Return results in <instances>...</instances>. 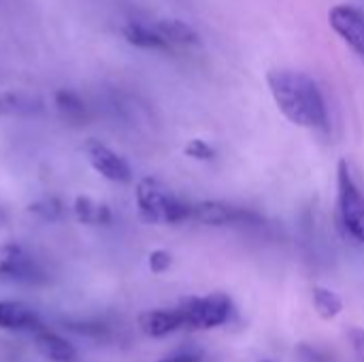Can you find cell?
<instances>
[{
  "instance_id": "cell-1",
  "label": "cell",
  "mask_w": 364,
  "mask_h": 362,
  "mask_svg": "<svg viewBox=\"0 0 364 362\" xmlns=\"http://www.w3.org/2000/svg\"><path fill=\"white\" fill-rule=\"evenodd\" d=\"M269 90L279 111L296 126L324 130L328 126V111L318 83L292 68H275L267 75Z\"/></svg>"
},
{
  "instance_id": "cell-2",
  "label": "cell",
  "mask_w": 364,
  "mask_h": 362,
  "mask_svg": "<svg viewBox=\"0 0 364 362\" xmlns=\"http://www.w3.org/2000/svg\"><path fill=\"white\" fill-rule=\"evenodd\" d=\"M139 213L149 224H181L190 220V205L177 198L171 188L154 177H145L134 190Z\"/></svg>"
},
{
  "instance_id": "cell-3",
  "label": "cell",
  "mask_w": 364,
  "mask_h": 362,
  "mask_svg": "<svg viewBox=\"0 0 364 362\" xmlns=\"http://www.w3.org/2000/svg\"><path fill=\"white\" fill-rule=\"evenodd\" d=\"M337 205L343 228L358 243H364V196L346 160H341L337 169Z\"/></svg>"
},
{
  "instance_id": "cell-4",
  "label": "cell",
  "mask_w": 364,
  "mask_h": 362,
  "mask_svg": "<svg viewBox=\"0 0 364 362\" xmlns=\"http://www.w3.org/2000/svg\"><path fill=\"white\" fill-rule=\"evenodd\" d=\"M230 309H232L230 299L222 292L188 299L177 307L183 329H194V331H209L224 324L230 318Z\"/></svg>"
},
{
  "instance_id": "cell-5",
  "label": "cell",
  "mask_w": 364,
  "mask_h": 362,
  "mask_svg": "<svg viewBox=\"0 0 364 362\" xmlns=\"http://www.w3.org/2000/svg\"><path fill=\"white\" fill-rule=\"evenodd\" d=\"M0 282L38 286L47 282V275L41 269V265L34 260V256H30L21 245L2 243L0 245Z\"/></svg>"
},
{
  "instance_id": "cell-6",
  "label": "cell",
  "mask_w": 364,
  "mask_h": 362,
  "mask_svg": "<svg viewBox=\"0 0 364 362\" xmlns=\"http://www.w3.org/2000/svg\"><path fill=\"white\" fill-rule=\"evenodd\" d=\"M83 151L87 156V162L100 177H105L113 183H128L132 179L128 162L119 154H115L111 147H107L105 143H100L96 139H87L83 145Z\"/></svg>"
},
{
  "instance_id": "cell-7",
  "label": "cell",
  "mask_w": 364,
  "mask_h": 362,
  "mask_svg": "<svg viewBox=\"0 0 364 362\" xmlns=\"http://www.w3.org/2000/svg\"><path fill=\"white\" fill-rule=\"evenodd\" d=\"M331 26L333 30L364 58V11L352 4H339L331 9Z\"/></svg>"
},
{
  "instance_id": "cell-8",
  "label": "cell",
  "mask_w": 364,
  "mask_h": 362,
  "mask_svg": "<svg viewBox=\"0 0 364 362\" xmlns=\"http://www.w3.org/2000/svg\"><path fill=\"white\" fill-rule=\"evenodd\" d=\"M254 215L250 211H243L235 205L220 203V201H205L190 205V220L200 222L205 226H228V224H241L252 220Z\"/></svg>"
},
{
  "instance_id": "cell-9",
  "label": "cell",
  "mask_w": 364,
  "mask_h": 362,
  "mask_svg": "<svg viewBox=\"0 0 364 362\" xmlns=\"http://www.w3.org/2000/svg\"><path fill=\"white\" fill-rule=\"evenodd\" d=\"M0 331L9 333H38L41 318L34 307L21 301H0Z\"/></svg>"
},
{
  "instance_id": "cell-10",
  "label": "cell",
  "mask_w": 364,
  "mask_h": 362,
  "mask_svg": "<svg viewBox=\"0 0 364 362\" xmlns=\"http://www.w3.org/2000/svg\"><path fill=\"white\" fill-rule=\"evenodd\" d=\"M139 329L147 337L160 339V337L173 335L179 329H183V322H181L177 307L175 309H151V312H145L139 316Z\"/></svg>"
},
{
  "instance_id": "cell-11",
  "label": "cell",
  "mask_w": 364,
  "mask_h": 362,
  "mask_svg": "<svg viewBox=\"0 0 364 362\" xmlns=\"http://www.w3.org/2000/svg\"><path fill=\"white\" fill-rule=\"evenodd\" d=\"M34 348L49 362H77L79 358L73 344H68L58 333H49V331L34 333Z\"/></svg>"
},
{
  "instance_id": "cell-12",
  "label": "cell",
  "mask_w": 364,
  "mask_h": 362,
  "mask_svg": "<svg viewBox=\"0 0 364 362\" xmlns=\"http://www.w3.org/2000/svg\"><path fill=\"white\" fill-rule=\"evenodd\" d=\"M45 109L43 100L28 92H0V117H30Z\"/></svg>"
},
{
  "instance_id": "cell-13",
  "label": "cell",
  "mask_w": 364,
  "mask_h": 362,
  "mask_svg": "<svg viewBox=\"0 0 364 362\" xmlns=\"http://www.w3.org/2000/svg\"><path fill=\"white\" fill-rule=\"evenodd\" d=\"M154 26H156L158 34L164 38V43L168 45V49L171 47H194L200 43L196 30L179 19H160Z\"/></svg>"
},
{
  "instance_id": "cell-14",
  "label": "cell",
  "mask_w": 364,
  "mask_h": 362,
  "mask_svg": "<svg viewBox=\"0 0 364 362\" xmlns=\"http://www.w3.org/2000/svg\"><path fill=\"white\" fill-rule=\"evenodd\" d=\"M55 109L60 113V117L70 124V126H81L87 122V107L83 102V98L73 92V90H60L55 92Z\"/></svg>"
},
{
  "instance_id": "cell-15",
  "label": "cell",
  "mask_w": 364,
  "mask_h": 362,
  "mask_svg": "<svg viewBox=\"0 0 364 362\" xmlns=\"http://www.w3.org/2000/svg\"><path fill=\"white\" fill-rule=\"evenodd\" d=\"M124 36L130 45L141 47V49H168L164 38L158 34L154 23H143V21H130L124 26Z\"/></svg>"
},
{
  "instance_id": "cell-16",
  "label": "cell",
  "mask_w": 364,
  "mask_h": 362,
  "mask_svg": "<svg viewBox=\"0 0 364 362\" xmlns=\"http://www.w3.org/2000/svg\"><path fill=\"white\" fill-rule=\"evenodd\" d=\"M73 211H75L77 220L87 226H100V224L111 222V209L105 203L94 201L92 196H77Z\"/></svg>"
},
{
  "instance_id": "cell-17",
  "label": "cell",
  "mask_w": 364,
  "mask_h": 362,
  "mask_svg": "<svg viewBox=\"0 0 364 362\" xmlns=\"http://www.w3.org/2000/svg\"><path fill=\"white\" fill-rule=\"evenodd\" d=\"M314 305H316V312L320 314V318H324V320L339 316L343 309L341 299L328 288H314Z\"/></svg>"
},
{
  "instance_id": "cell-18",
  "label": "cell",
  "mask_w": 364,
  "mask_h": 362,
  "mask_svg": "<svg viewBox=\"0 0 364 362\" xmlns=\"http://www.w3.org/2000/svg\"><path fill=\"white\" fill-rule=\"evenodd\" d=\"M28 213H32L43 222H58L64 213V207L55 196H43L28 205Z\"/></svg>"
},
{
  "instance_id": "cell-19",
  "label": "cell",
  "mask_w": 364,
  "mask_h": 362,
  "mask_svg": "<svg viewBox=\"0 0 364 362\" xmlns=\"http://www.w3.org/2000/svg\"><path fill=\"white\" fill-rule=\"evenodd\" d=\"M186 154H188L190 158H196V160H211V158H213V149H211L205 141H200V139L190 141V143L186 145Z\"/></svg>"
},
{
  "instance_id": "cell-20",
  "label": "cell",
  "mask_w": 364,
  "mask_h": 362,
  "mask_svg": "<svg viewBox=\"0 0 364 362\" xmlns=\"http://www.w3.org/2000/svg\"><path fill=\"white\" fill-rule=\"evenodd\" d=\"M147 262H149V269H151L154 273H164V271L171 267L173 258H171V254H168V252H164V250H156V252H151V254H149Z\"/></svg>"
},
{
  "instance_id": "cell-21",
  "label": "cell",
  "mask_w": 364,
  "mask_h": 362,
  "mask_svg": "<svg viewBox=\"0 0 364 362\" xmlns=\"http://www.w3.org/2000/svg\"><path fill=\"white\" fill-rule=\"evenodd\" d=\"M68 331H73V333H77V335H83V337H102L105 333H107V329L102 326V324H83V322H79V324H73V322H68V324H64Z\"/></svg>"
},
{
  "instance_id": "cell-22",
  "label": "cell",
  "mask_w": 364,
  "mask_h": 362,
  "mask_svg": "<svg viewBox=\"0 0 364 362\" xmlns=\"http://www.w3.org/2000/svg\"><path fill=\"white\" fill-rule=\"evenodd\" d=\"M350 341L356 352V356L364 361V329H352L350 331Z\"/></svg>"
},
{
  "instance_id": "cell-23",
  "label": "cell",
  "mask_w": 364,
  "mask_h": 362,
  "mask_svg": "<svg viewBox=\"0 0 364 362\" xmlns=\"http://www.w3.org/2000/svg\"><path fill=\"white\" fill-rule=\"evenodd\" d=\"M156 362H198V361H196V356H192V354H175V356H168V358H162V361H156Z\"/></svg>"
},
{
  "instance_id": "cell-24",
  "label": "cell",
  "mask_w": 364,
  "mask_h": 362,
  "mask_svg": "<svg viewBox=\"0 0 364 362\" xmlns=\"http://www.w3.org/2000/svg\"><path fill=\"white\" fill-rule=\"evenodd\" d=\"M4 226V213H2V209H0V228Z\"/></svg>"
}]
</instances>
